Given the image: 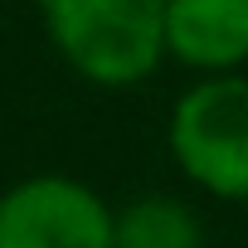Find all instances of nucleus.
Here are the masks:
<instances>
[{"instance_id":"7ed1b4c3","label":"nucleus","mask_w":248,"mask_h":248,"mask_svg":"<svg viewBox=\"0 0 248 248\" xmlns=\"http://www.w3.org/2000/svg\"><path fill=\"white\" fill-rule=\"evenodd\" d=\"M117 214L68 175H34L0 195V248H112Z\"/></svg>"},{"instance_id":"f257e3e1","label":"nucleus","mask_w":248,"mask_h":248,"mask_svg":"<svg viewBox=\"0 0 248 248\" xmlns=\"http://www.w3.org/2000/svg\"><path fill=\"white\" fill-rule=\"evenodd\" d=\"M59 54L102 88H127L166 59V0H44Z\"/></svg>"},{"instance_id":"39448f33","label":"nucleus","mask_w":248,"mask_h":248,"mask_svg":"<svg viewBox=\"0 0 248 248\" xmlns=\"http://www.w3.org/2000/svg\"><path fill=\"white\" fill-rule=\"evenodd\" d=\"M112 248H204V233L190 204L170 195H146L117 214Z\"/></svg>"},{"instance_id":"f03ea898","label":"nucleus","mask_w":248,"mask_h":248,"mask_svg":"<svg viewBox=\"0 0 248 248\" xmlns=\"http://www.w3.org/2000/svg\"><path fill=\"white\" fill-rule=\"evenodd\" d=\"M175 166L219 200H248V78L195 83L170 112Z\"/></svg>"},{"instance_id":"20e7f679","label":"nucleus","mask_w":248,"mask_h":248,"mask_svg":"<svg viewBox=\"0 0 248 248\" xmlns=\"http://www.w3.org/2000/svg\"><path fill=\"white\" fill-rule=\"evenodd\" d=\"M166 54L195 73L248 63V0H166Z\"/></svg>"}]
</instances>
